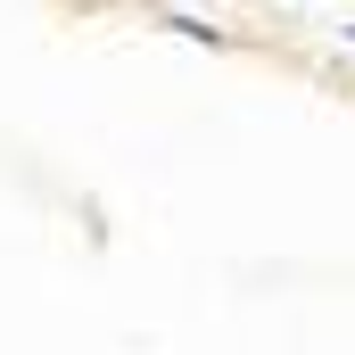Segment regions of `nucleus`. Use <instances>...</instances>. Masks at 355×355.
Returning <instances> with one entry per match:
<instances>
[{"mask_svg":"<svg viewBox=\"0 0 355 355\" xmlns=\"http://www.w3.org/2000/svg\"><path fill=\"white\" fill-rule=\"evenodd\" d=\"M166 25H174V33H190V42H198V50H223V33H215V25H207V17H166Z\"/></svg>","mask_w":355,"mask_h":355,"instance_id":"f257e3e1","label":"nucleus"},{"mask_svg":"<svg viewBox=\"0 0 355 355\" xmlns=\"http://www.w3.org/2000/svg\"><path fill=\"white\" fill-rule=\"evenodd\" d=\"M347 42H355V25H347Z\"/></svg>","mask_w":355,"mask_h":355,"instance_id":"f03ea898","label":"nucleus"}]
</instances>
